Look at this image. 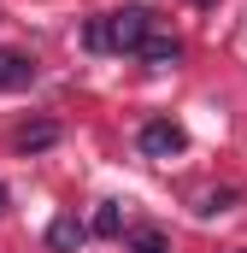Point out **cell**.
<instances>
[{
    "instance_id": "obj_2",
    "label": "cell",
    "mask_w": 247,
    "mask_h": 253,
    "mask_svg": "<svg viewBox=\"0 0 247 253\" xmlns=\"http://www.w3.org/2000/svg\"><path fill=\"white\" fill-rule=\"evenodd\" d=\"M135 147H141L147 159H177L188 147V135H183V124H171V118H153V124H141Z\"/></svg>"
},
{
    "instance_id": "obj_7",
    "label": "cell",
    "mask_w": 247,
    "mask_h": 253,
    "mask_svg": "<svg viewBox=\"0 0 247 253\" xmlns=\"http://www.w3.org/2000/svg\"><path fill=\"white\" fill-rule=\"evenodd\" d=\"M88 230H94V236H118V230H124V212H118V200H106V206L94 212V224H88Z\"/></svg>"
},
{
    "instance_id": "obj_11",
    "label": "cell",
    "mask_w": 247,
    "mask_h": 253,
    "mask_svg": "<svg viewBox=\"0 0 247 253\" xmlns=\"http://www.w3.org/2000/svg\"><path fill=\"white\" fill-rule=\"evenodd\" d=\"M0 212H6V189H0Z\"/></svg>"
},
{
    "instance_id": "obj_6",
    "label": "cell",
    "mask_w": 247,
    "mask_h": 253,
    "mask_svg": "<svg viewBox=\"0 0 247 253\" xmlns=\"http://www.w3.org/2000/svg\"><path fill=\"white\" fill-rule=\"evenodd\" d=\"M53 141H59V124H24L18 129V153H41Z\"/></svg>"
},
{
    "instance_id": "obj_5",
    "label": "cell",
    "mask_w": 247,
    "mask_h": 253,
    "mask_svg": "<svg viewBox=\"0 0 247 253\" xmlns=\"http://www.w3.org/2000/svg\"><path fill=\"white\" fill-rule=\"evenodd\" d=\"M30 83H36V65L18 53H0V88H30Z\"/></svg>"
},
{
    "instance_id": "obj_1",
    "label": "cell",
    "mask_w": 247,
    "mask_h": 253,
    "mask_svg": "<svg viewBox=\"0 0 247 253\" xmlns=\"http://www.w3.org/2000/svg\"><path fill=\"white\" fill-rule=\"evenodd\" d=\"M147 36H153V12L147 6H124V12H106V18L88 24V47L94 53H135Z\"/></svg>"
},
{
    "instance_id": "obj_12",
    "label": "cell",
    "mask_w": 247,
    "mask_h": 253,
    "mask_svg": "<svg viewBox=\"0 0 247 253\" xmlns=\"http://www.w3.org/2000/svg\"><path fill=\"white\" fill-rule=\"evenodd\" d=\"M236 253H247V248H236Z\"/></svg>"
},
{
    "instance_id": "obj_3",
    "label": "cell",
    "mask_w": 247,
    "mask_h": 253,
    "mask_svg": "<svg viewBox=\"0 0 247 253\" xmlns=\"http://www.w3.org/2000/svg\"><path fill=\"white\" fill-rule=\"evenodd\" d=\"M135 53L153 65V71H171V65L183 59V42H177V36H147V42H141Z\"/></svg>"
},
{
    "instance_id": "obj_9",
    "label": "cell",
    "mask_w": 247,
    "mask_h": 253,
    "mask_svg": "<svg viewBox=\"0 0 247 253\" xmlns=\"http://www.w3.org/2000/svg\"><path fill=\"white\" fill-rule=\"evenodd\" d=\"M135 253H165V236H159V230H141V236H135Z\"/></svg>"
},
{
    "instance_id": "obj_8",
    "label": "cell",
    "mask_w": 247,
    "mask_h": 253,
    "mask_svg": "<svg viewBox=\"0 0 247 253\" xmlns=\"http://www.w3.org/2000/svg\"><path fill=\"white\" fill-rule=\"evenodd\" d=\"M230 200H236V194H230V189H218V194H200V212H206V218H212V212H224V206H230Z\"/></svg>"
},
{
    "instance_id": "obj_4",
    "label": "cell",
    "mask_w": 247,
    "mask_h": 253,
    "mask_svg": "<svg viewBox=\"0 0 247 253\" xmlns=\"http://www.w3.org/2000/svg\"><path fill=\"white\" fill-rule=\"evenodd\" d=\"M82 242H88V230H82L77 218H53V224H47V248L53 253H77Z\"/></svg>"
},
{
    "instance_id": "obj_10",
    "label": "cell",
    "mask_w": 247,
    "mask_h": 253,
    "mask_svg": "<svg viewBox=\"0 0 247 253\" xmlns=\"http://www.w3.org/2000/svg\"><path fill=\"white\" fill-rule=\"evenodd\" d=\"M194 6H218V0H194Z\"/></svg>"
}]
</instances>
